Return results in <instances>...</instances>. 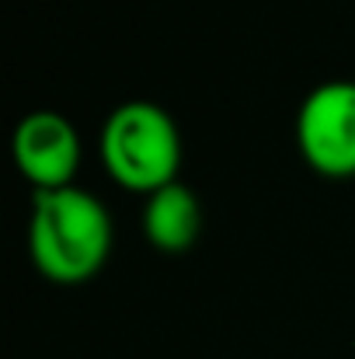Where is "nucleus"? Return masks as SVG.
I'll use <instances>...</instances> for the list:
<instances>
[{
    "label": "nucleus",
    "instance_id": "obj_1",
    "mask_svg": "<svg viewBox=\"0 0 355 359\" xmlns=\"http://www.w3.org/2000/svg\"><path fill=\"white\" fill-rule=\"evenodd\" d=\"M35 265L56 283H77L102 269L112 248V220L105 206L81 189L39 192L32 213Z\"/></svg>",
    "mask_w": 355,
    "mask_h": 359
},
{
    "label": "nucleus",
    "instance_id": "obj_2",
    "mask_svg": "<svg viewBox=\"0 0 355 359\" xmlns=\"http://www.w3.org/2000/svg\"><path fill=\"white\" fill-rule=\"evenodd\" d=\"M105 168L125 189L157 192L174 182L181 143L171 116L150 102H129L116 109L102 129Z\"/></svg>",
    "mask_w": 355,
    "mask_h": 359
},
{
    "label": "nucleus",
    "instance_id": "obj_3",
    "mask_svg": "<svg viewBox=\"0 0 355 359\" xmlns=\"http://www.w3.org/2000/svg\"><path fill=\"white\" fill-rule=\"evenodd\" d=\"M303 157L324 175H355V81L317 88L296 119Z\"/></svg>",
    "mask_w": 355,
    "mask_h": 359
},
{
    "label": "nucleus",
    "instance_id": "obj_4",
    "mask_svg": "<svg viewBox=\"0 0 355 359\" xmlns=\"http://www.w3.org/2000/svg\"><path fill=\"white\" fill-rule=\"evenodd\" d=\"M14 161L21 175L39 185V192L67 189L81 161V143L74 126L56 112L25 116L14 133Z\"/></svg>",
    "mask_w": 355,
    "mask_h": 359
},
{
    "label": "nucleus",
    "instance_id": "obj_5",
    "mask_svg": "<svg viewBox=\"0 0 355 359\" xmlns=\"http://www.w3.org/2000/svg\"><path fill=\"white\" fill-rule=\"evenodd\" d=\"M146 234L157 248L164 251H181L188 248L195 234H199V224H202V213H199V203L195 196L185 189V185H164L157 192H150V206H146Z\"/></svg>",
    "mask_w": 355,
    "mask_h": 359
}]
</instances>
